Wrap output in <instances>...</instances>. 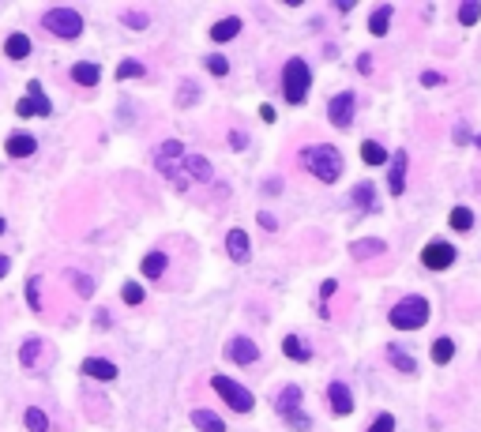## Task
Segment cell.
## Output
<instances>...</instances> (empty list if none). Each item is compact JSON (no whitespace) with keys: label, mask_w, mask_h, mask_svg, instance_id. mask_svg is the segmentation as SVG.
<instances>
[{"label":"cell","mask_w":481,"mask_h":432,"mask_svg":"<svg viewBox=\"0 0 481 432\" xmlns=\"http://www.w3.org/2000/svg\"><path fill=\"white\" fill-rule=\"evenodd\" d=\"M226 248H229V256H234L237 263H245L248 260V233H245V229H229V233H226Z\"/></svg>","instance_id":"ac0fdd59"},{"label":"cell","mask_w":481,"mask_h":432,"mask_svg":"<svg viewBox=\"0 0 481 432\" xmlns=\"http://www.w3.org/2000/svg\"><path fill=\"white\" fill-rule=\"evenodd\" d=\"M38 354H42V338H31V342H23L19 361L26 365V369H34V365H38Z\"/></svg>","instance_id":"4dcf8cb0"},{"label":"cell","mask_w":481,"mask_h":432,"mask_svg":"<svg viewBox=\"0 0 481 432\" xmlns=\"http://www.w3.org/2000/svg\"><path fill=\"white\" fill-rule=\"evenodd\" d=\"M339 290V282L335 279H327V282H323V286H320V293H323V297H331V293H335Z\"/></svg>","instance_id":"ee69618b"},{"label":"cell","mask_w":481,"mask_h":432,"mask_svg":"<svg viewBox=\"0 0 481 432\" xmlns=\"http://www.w3.org/2000/svg\"><path fill=\"white\" fill-rule=\"evenodd\" d=\"M237 31H241V19H237V15H229V19H218L215 26H211V38H215V42H229V38H237Z\"/></svg>","instance_id":"cb8c5ba5"},{"label":"cell","mask_w":481,"mask_h":432,"mask_svg":"<svg viewBox=\"0 0 481 432\" xmlns=\"http://www.w3.org/2000/svg\"><path fill=\"white\" fill-rule=\"evenodd\" d=\"M4 53H8V57H12V60H26V57H31V38L15 31L12 38L4 42Z\"/></svg>","instance_id":"ffe728a7"},{"label":"cell","mask_w":481,"mask_h":432,"mask_svg":"<svg viewBox=\"0 0 481 432\" xmlns=\"http://www.w3.org/2000/svg\"><path fill=\"white\" fill-rule=\"evenodd\" d=\"M72 286L79 290V297H90V293H95V279L83 274V271H76V274H72Z\"/></svg>","instance_id":"e575fe53"},{"label":"cell","mask_w":481,"mask_h":432,"mask_svg":"<svg viewBox=\"0 0 481 432\" xmlns=\"http://www.w3.org/2000/svg\"><path fill=\"white\" fill-rule=\"evenodd\" d=\"M196 98H199V87H196L192 79H184V83H181V94H177V106H192Z\"/></svg>","instance_id":"d590c367"},{"label":"cell","mask_w":481,"mask_h":432,"mask_svg":"<svg viewBox=\"0 0 481 432\" xmlns=\"http://www.w3.org/2000/svg\"><path fill=\"white\" fill-rule=\"evenodd\" d=\"M327 399H331V410H335L339 417H346V413L354 410V394H350L346 383H331V388H327Z\"/></svg>","instance_id":"9a60e30c"},{"label":"cell","mask_w":481,"mask_h":432,"mask_svg":"<svg viewBox=\"0 0 481 432\" xmlns=\"http://www.w3.org/2000/svg\"><path fill=\"white\" fill-rule=\"evenodd\" d=\"M207 72H211V76H226V72H229V60L218 57V53H211V57H207Z\"/></svg>","instance_id":"74e56055"},{"label":"cell","mask_w":481,"mask_h":432,"mask_svg":"<svg viewBox=\"0 0 481 432\" xmlns=\"http://www.w3.org/2000/svg\"><path fill=\"white\" fill-rule=\"evenodd\" d=\"M350 199L361 207V210H376V196H373V185L368 181H361V185H354V192H350Z\"/></svg>","instance_id":"d4e9b609"},{"label":"cell","mask_w":481,"mask_h":432,"mask_svg":"<svg viewBox=\"0 0 481 432\" xmlns=\"http://www.w3.org/2000/svg\"><path fill=\"white\" fill-rule=\"evenodd\" d=\"M275 410H279L282 417L290 421L293 432H309V429H312V421L301 413V388H297V383H286V388L279 391V399H275Z\"/></svg>","instance_id":"277c9868"},{"label":"cell","mask_w":481,"mask_h":432,"mask_svg":"<svg viewBox=\"0 0 481 432\" xmlns=\"http://www.w3.org/2000/svg\"><path fill=\"white\" fill-rule=\"evenodd\" d=\"M421 83H425V87H440L443 76H440V72H421Z\"/></svg>","instance_id":"7bdbcfd3"},{"label":"cell","mask_w":481,"mask_h":432,"mask_svg":"<svg viewBox=\"0 0 481 432\" xmlns=\"http://www.w3.org/2000/svg\"><path fill=\"white\" fill-rule=\"evenodd\" d=\"M4 151L12 154V158H31V154L38 151V140H34V135H26V132H15V135H8Z\"/></svg>","instance_id":"4fadbf2b"},{"label":"cell","mask_w":481,"mask_h":432,"mask_svg":"<svg viewBox=\"0 0 481 432\" xmlns=\"http://www.w3.org/2000/svg\"><path fill=\"white\" fill-rule=\"evenodd\" d=\"M421 263L429 271H448L451 263H455V244H448V241H429L421 248Z\"/></svg>","instance_id":"ba28073f"},{"label":"cell","mask_w":481,"mask_h":432,"mask_svg":"<svg viewBox=\"0 0 481 432\" xmlns=\"http://www.w3.org/2000/svg\"><path fill=\"white\" fill-rule=\"evenodd\" d=\"M4 271H8V256H0V279H4Z\"/></svg>","instance_id":"c3c4849f"},{"label":"cell","mask_w":481,"mask_h":432,"mask_svg":"<svg viewBox=\"0 0 481 432\" xmlns=\"http://www.w3.org/2000/svg\"><path fill=\"white\" fill-rule=\"evenodd\" d=\"M165 267H170L165 252H147V256H143V274H147V279H162Z\"/></svg>","instance_id":"603a6c76"},{"label":"cell","mask_w":481,"mask_h":432,"mask_svg":"<svg viewBox=\"0 0 481 432\" xmlns=\"http://www.w3.org/2000/svg\"><path fill=\"white\" fill-rule=\"evenodd\" d=\"M260 222H263V229H275L279 222H275V215H260Z\"/></svg>","instance_id":"7dc6e473"},{"label":"cell","mask_w":481,"mask_h":432,"mask_svg":"<svg viewBox=\"0 0 481 432\" xmlns=\"http://www.w3.org/2000/svg\"><path fill=\"white\" fill-rule=\"evenodd\" d=\"M83 372L95 376V380H113V376H117V365L106 361V357H87V361H83Z\"/></svg>","instance_id":"e0dca14e"},{"label":"cell","mask_w":481,"mask_h":432,"mask_svg":"<svg viewBox=\"0 0 481 432\" xmlns=\"http://www.w3.org/2000/svg\"><path fill=\"white\" fill-rule=\"evenodd\" d=\"M72 79H76L79 87H95V83L101 79V68H98V64H90V60H79L76 68H72Z\"/></svg>","instance_id":"d6986e66"},{"label":"cell","mask_w":481,"mask_h":432,"mask_svg":"<svg viewBox=\"0 0 481 432\" xmlns=\"http://www.w3.org/2000/svg\"><path fill=\"white\" fill-rule=\"evenodd\" d=\"M192 421H196L199 432H226V421H222L218 413H211V410H196V413H192Z\"/></svg>","instance_id":"44dd1931"},{"label":"cell","mask_w":481,"mask_h":432,"mask_svg":"<svg viewBox=\"0 0 481 432\" xmlns=\"http://www.w3.org/2000/svg\"><path fill=\"white\" fill-rule=\"evenodd\" d=\"M45 31L57 34L64 42H72L83 34V15L76 8H49V12H45Z\"/></svg>","instance_id":"5b68a950"},{"label":"cell","mask_w":481,"mask_h":432,"mask_svg":"<svg viewBox=\"0 0 481 432\" xmlns=\"http://www.w3.org/2000/svg\"><path fill=\"white\" fill-rule=\"evenodd\" d=\"M384 252H387V244L380 237H365V241L350 244V256H354V260H373V256H384Z\"/></svg>","instance_id":"2e32d148"},{"label":"cell","mask_w":481,"mask_h":432,"mask_svg":"<svg viewBox=\"0 0 481 432\" xmlns=\"http://www.w3.org/2000/svg\"><path fill=\"white\" fill-rule=\"evenodd\" d=\"M387 319H391L395 331H418L429 324V301L425 297H406L399 301L391 312H387Z\"/></svg>","instance_id":"7a4b0ae2"},{"label":"cell","mask_w":481,"mask_h":432,"mask_svg":"<svg viewBox=\"0 0 481 432\" xmlns=\"http://www.w3.org/2000/svg\"><path fill=\"white\" fill-rule=\"evenodd\" d=\"M184 158V147L177 143V140H165L158 151H154V162H158V169L165 173V177H173L177 185H184L181 181V173H177V162Z\"/></svg>","instance_id":"9c48e42d"},{"label":"cell","mask_w":481,"mask_h":432,"mask_svg":"<svg viewBox=\"0 0 481 432\" xmlns=\"http://www.w3.org/2000/svg\"><path fill=\"white\" fill-rule=\"evenodd\" d=\"M309 87H312V72H309V64H304L301 57L286 60V68H282V94H286V102L301 106V102H304V94H309Z\"/></svg>","instance_id":"3957f363"},{"label":"cell","mask_w":481,"mask_h":432,"mask_svg":"<svg viewBox=\"0 0 481 432\" xmlns=\"http://www.w3.org/2000/svg\"><path fill=\"white\" fill-rule=\"evenodd\" d=\"M327 121L335 124V128H350V124H354V90H342V94L331 98Z\"/></svg>","instance_id":"30bf717a"},{"label":"cell","mask_w":481,"mask_h":432,"mask_svg":"<svg viewBox=\"0 0 481 432\" xmlns=\"http://www.w3.org/2000/svg\"><path fill=\"white\" fill-rule=\"evenodd\" d=\"M391 15H395V8H391V4H380V8L373 12V19H368V31H373L376 38H384V34H387V23H391Z\"/></svg>","instance_id":"7402d4cb"},{"label":"cell","mask_w":481,"mask_h":432,"mask_svg":"<svg viewBox=\"0 0 481 432\" xmlns=\"http://www.w3.org/2000/svg\"><path fill=\"white\" fill-rule=\"evenodd\" d=\"M49 98H45V90H42V83L34 79L31 87H26V94L15 102V113L19 117H49Z\"/></svg>","instance_id":"52a82bcc"},{"label":"cell","mask_w":481,"mask_h":432,"mask_svg":"<svg viewBox=\"0 0 481 432\" xmlns=\"http://www.w3.org/2000/svg\"><path fill=\"white\" fill-rule=\"evenodd\" d=\"M0 233H4V218H0Z\"/></svg>","instance_id":"681fc988"},{"label":"cell","mask_w":481,"mask_h":432,"mask_svg":"<svg viewBox=\"0 0 481 432\" xmlns=\"http://www.w3.org/2000/svg\"><path fill=\"white\" fill-rule=\"evenodd\" d=\"M478 19H481V4H478V0H466V4L459 8V23L462 26H474Z\"/></svg>","instance_id":"1f68e13d"},{"label":"cell","mask_w":481,"mask_h":432,"mask_svg":"<svg viewBox=\"0 0 481 432\" xmlns=\"http://www.w3.org/2000/svg\"><path fill=\"white\" fill-rule=\"evenodd\" d=\"M184 173H188L196 185H207V181L215 177V169H211V162L203 158V154H184Z\"/></svg>","instance_id":"7c38bea8"},{"label":"cell","mask_w":481,"mask_h":432,"mask_svg":"<svg viewBox=\"0 0 481 432\" xmlns=\"http://www.w3.org/2000/svg\"><path fill=\"white\" fill-rule=\"evenodd\" d=\"M361 158H365L368 165H384L387 162V151L376 140H365V143H361Z\"/></svg>","instance_id":"83f0119b"},{"label":"cell","mask_w":481,"mask_h":432,"mask_svg":"<svg viewBox=\"0 0 481 432\" xmlns=\"http://www.w3.org/2000/svg\"><path fill=\"white\" fill-rule=\"evenodd\" d=\"M474 226V210L470 207H455L451 210V229H470Z\"/></svg>","instance_id":"d6a6232c"},{"label":"cell","mask_w":481,"mask_h":432,"mask_svg":"<svg viewBox=\"0 0 481 432\" xmlns=\"http://www.w3.org/2000/svg\"><path fill=\"white\" fill-rule=\"evenodd\" d=\"M23 421H26V429H31V432H49V417H45V410H38V406L26 410Z\"/></svg>","instance_id":"f1b7e54d"},{"label":"cell","mask_w":481,"mask_h":432,"mask_svg":"<svg viewBox=\"0 0 481 432\" xmlns=\"http://www.w3.org/2000/svg\"><path fill=\"white\" fill-rule=\"evenodd\" d=\"M226 354H229V361H234V365H256V361H260V346H256L252 338H245V335L229 338Z\"/></svg>","instance_id":"8fae6325"},{"label":"cell","mask_w":481,"mask_h":432,"mask_svg":"<svg viewBox=\"0 0 481 432\" xmlns=\"http://www.w3.org/2000/svg\"><path fill=\"white\" fill-rule=\"evenodd\" d=\"M387 357H391V365H395L399 372H406V376H410L414 369H418V361H414V357L406 354L402 346H387Z\"/></svg>","instance_id":"484cf974"},{"label":"cell","mask_w":481,"mask_h":432,"mask_svg":"<svg viewBox=\"0 0 481 432\" xmlns=\"http://www.w3.org/2000/svg\"><path fill=\"white\" fill-rule=\"evenodd\" d=\"M132 76H136V79L143 76V64H140V60H120V64H117V79H132Z\"/></svg>","instance_id":"836d02e7"},{"label":"cell","mask_w":481,"mask_h":432,"mask_svg":"<svg viewBox=\"0 0 481 432\" xmlns=\"http://www.w3.org/2000/svg\"><path fill=\"white\" fill-rule=\"evenodd\" d=\"M474 143H478V147H481V135H478V140H474Z\"/></svg>","instance_id":"f907efd6"},{"label":"cell","mask_w":481,"mask_h":432,"mask_svg":"<svg viewBox=\"0 0 481 432\" xmlns=\"http://www.w3.org/2000/svg\"><path fill=\"white\" fill-rule=\"evenodd\" d=\"M357 72H361V76H373V57H368V53H361V57H357Z\"/></svg>","instance_id":"b9f144b4"},{"label":"cell","mask_w":481,"mask_h":432,"mask_svg":"<svg viewBox=\"0 0 481 432\" xmlns=\"http://www.w3.org/2000/svg\"><path fill=\"white\" fill-rule=\"evenodd\" d=\"M451 357H455V342H451V338H437V342H432V361L448 365Z\"/></svg>","instance_id":"f546056e"},{"label":"cell","mask_w":481,"mask_h":432,"mask_svg":"<svg viewBox=\"0 0 481 432\" xmlns=\"http://www.w3.org/2000/svg\"><path fill=\"white\" fill-rule=\"evenodd\" d=\"M211 388L218 391V399H226V406L229 410H237V413H248L252 410V391L248 388H241L237 380H229V376H215V380H211Z\"/></svg>","instance_id":"8992f818"},{"label":"cell","mask_w":481,"mask_h":432,"mask_svg":"<svg viewBox=\"0 0 481 432\" xmlns=\"http://www.w3.org/2000/svg\"><path fill=\"white\" fill-rule=\"evenodd\" d=\"M301 162H304L309 173H316V181H323V185H331V181L342 177V154H339V147H331V143L304 147Z\"/></svg>","instance_id":"6da1fadb"},{"label":"cell","mask_w":481,"mask_h":432,"mask_svg":"<svg viewBox=\"0 0 481 432\" xmlns=\"http://www.w3.org/2000/svg\"><path fill=\"white\" fill-rule=\"evenodd\" d=\"M38 286H42V279H31V282H26V301H31V308H34V312L42 308V301H38Z\"/></svg>","instance_id":"60d3db41"},{"label":"cell","mask_w":481,"mask_h":432,"mask_svg":"<svg viewBox=\"0 0 481 432\" xmlns=\"http://www.w3.org/2000/svg\"><path fill=\"white\" fill-rule=\"evenodd\" d=\"M282 354H286V357H293V361H309V357H312V354H309V346H304L297 335H286Z\"/></svg>","instance_id":"4316f807"},{"label":"cell","mask_w":481,"mask_h":432,"mask_svg":"<svg viewBox=\"0 0 481 432\" xmlns=\"http://www.w3.org/2000/svg\"><path fill=\"white\" fill-rule=\"evenodd\" d=\"M368 432H395V417H391V413H380V417L368 425Z\"/></svg>","instance_id":"ab89813d"},{"label":"cell","mask_w":481,"mask_h":432,"mask_svg":"<svg viewBox=\"0 0 481 432\" xmlns=\"http://www.w3.org/2000/svg\"><path fill=\"white\" fill-rule=\"evenodd\" d=\"M120 297H124L128 301V305H140V301H143V286H136V282H124V290H120Z\"/></svg>","instance_id":"8d00e7d4"},{"label":"cell","mask_w":481,"mask_h":432,"mask_svg":"<svg viewBox=\"0 0 481 432\" xmlns=\"http://www.w3.org/2000/svg\"><path fill=\"white\" fill-rule=\"evenodd\" d=\"M229 143H234V151H245V135H241V132L229 135Z\"/></svg>","instance_id":"f6af8a7d"},{"label":"cell","mask_w":481,"mask_h":432,"mask_svg":"<svg viewBox=\"0 0 481 432\" xmlns=\"http://www.w3.org/2000/svg\"><path fill=\"white\" fill-rule=\"evenodd\" d=\"M387 188H391V196H402L406 192V151H399L391 158V173H387Z\"/></svg>","instance_id":"5bb4252c"},{"label":"cell","mask_w":481,"mask_h":432,"mask_svg":"<svg viewBox=\"0 0 481 432\" xmlns=\"http://www.w3.org/2000/svg\"><path fill=\"white\" fill-rule=\"evenodd\" d=\"M120 23H124V26H132V31H143V26L151 23V19H147L143 12H124V15H120Z\"/></svg>","instance_id":"f35d334b"},{"label":"cell","mask_w":481,"mask_h":432,"mask_svg":"<svg viewBox=\"0 0 481 432\" xmlns=\"http://www.w3.org/2000/svg\"><path fill=\"white\" fill-rule=\"evenodd\" d=\"M455 143H470V132H466V128H462V124L455 128Z\"/></svg>","instance_id":"bcb514c9"}]
</instances>
